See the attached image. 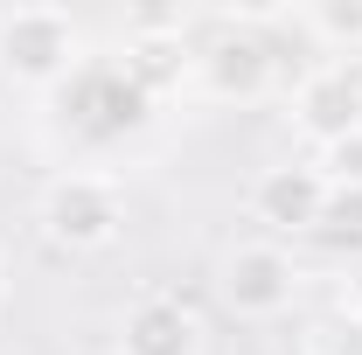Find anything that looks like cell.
I'll return each instance as SVG.
<instances>
[{"label": "cell", "instance_id": "8992f818", "mask_svg": "<svg viewBox=\"0 0 362 355\" xmlns=\"http://www.w3.org/2000/svg\"><path fill=\"white\" fill-rule=\"evenodd\" d=\"M119 70L139 84L146 105H168L175 91H188V77H195V42L181 35V14H139L126 49H119Z\"/></svg>", "mask_w": 362, "mask_h": 355}, {"label": "cell", "instance_id": "277c9868", "mask_svg": "<svg viewBox=\"0 0 362 355\" xmlns=\"http://www.w3.org/2000/svg\"><path fill=\"white\" fill-rule=\"evenodd\" d=\"M216 293L237 320H279L300 300V265L279 237H244L216 258Z\"/></svg>", "mask_w": 362, "mask_h": 355}, {"label": "cell", "instance_id": "ba28073f", "mask_svg": "<svg viewBox=\"0 0 362 355\" xmlns=\"http://www.w3.org/2000/svg\"><path fill=\"white\" fill-rule=\"evenodd\" d=\"M112 355H202V313L175 293H139L119 313Z\"/></svg>", "mask_w": 362, "mask_h": 355}, {"label": "cell", "instance_id": "52a82bcc", "mask_svg": "<svg viewBox=\"0 0 362 355\" xmlns=\"http://www.w3.org/2000/svg\"><path fill=\"white\" fill-rule=\"evenodd\" d=\"M327 181L314 161H272L251 175V216L272 237H300V230H327Z\"/></svg>", "mask_w": 362, "mask_h": 355}, {"label": "cell", "instance_id": "7c38bea8", "mask_svg": "<svg viewBox=\"0 0 362 355\" xmlns=\"http://www.w3.org/2000/svg\"><path fill=\"white\" fill-rule=\"evenodd\" d=\"M341 307H349V313L362 320V258L349 265V286H341Z\"/></svg>", "mask_w": 362, "mask_h": 355}, {"label": "cell", "instance_id": "5b68a950", "mask_svg": "<svg viewBox=\"0 0 362 355\" xmlns=\"http://www.w3.org/2000/svg\"><path fill=\"white\" fill-rule=\"evenodd\" d=\"M286 119L314 153L362 133V63H314L286 98Z\"/></svg>", "mask_w": 362, "mask_h": 355}, {"label": "cell", "instance_id": "3957f363", "mask_svg": "<svg viewBox=\"0 0 362 355\" xmlns=\"http://www.w3.org/2000/svg\"><path fill=\"white\" fill-rule=\"evenodd\" d=\"M279 84V56L251 28V14H216V28L195 42V77L188 91L216 98V105H258Z\"/></svg>", "mask_w": 362, "mask_h": 355}, {"label": "cell", "instance_id": "9c48e42d", "mask_svg": "<svg viewBox=\"0 0 362 355\" xmlns=\"http://www.w3.org/2000/svg\"><path fill=\"white\" fill-rule=\"evenodd\" d=\"M286 21L300 35H314L327 49V63H356L362 56V0H314V7H293Z\"/></svg>", "mask_w": 362, "mask_h": 355}, {"label": "cell", "instance_id": "30bf717a", "mask_svg": "<svg viewBox=\"0 0 362 355\" xmlns=\"http://www.w3.org/2000/svg\"><path fill=\"white\" fill-rule=\"evenodd\" d=\"M320 168V181H327V195H362V133L334 139V146H320V153H307Z\"/></svg>", "mask_w": 362, "mask_h": 355}, {"label": "cell", "instance_id": "6da1fadb", "mask_svg": "<svg viewBox=\"0 0 362 355\" xmlns=\"http://www.w3.org/2000/svg\"><path fill=\"white\" fill-rule=\"evenodd\" d=\"M35 230H42L49 251H70V258L112 251L126 237V181L112 168H63V175H49L42 195H35Z\"/></svg>", "mask_w": 362, "mask_h": 355}, {"label": "cell", "instance_id": "8fae6325", "mask_svg": "<svg viewBox=\"0 0 362 355\" xmlns=\"http://www.w3.org/2000/svg\"><path fill=\"white\" fill-rule=\"evenodd\" d=\"M327 223L334 230H362V195H334L327 202Z\"/></svg>", "mask_w": 362, "mask_h": 355}, {"label": "cell", "instance_id": "7a4b0ae2", "mask_svg": "<svg viewBox=\"0 0 362 355\" xmlns=\"http://www.w3.org/2000/svg\"><path fill=\"white\" fill-rule=\"evenodd\" d=\"M84 63V28L63 7H0V84L63 91Z\"/></svg>", "mask_w": 362, "mask_h": 355}, {"label": "cell", "instance_id": "4fadbf2b", "mask_svg": "<svg viewBox=\"0 0 362 355\" xmlns=\"http://www.w3.org/2000/svg\"><path fill=\"white\" fill-rule=\"evenodd\" d=\"M0 293H7V272H0Z\"/></svg>", "mask_w": 362, "mask_h": 355}]
</instances>
